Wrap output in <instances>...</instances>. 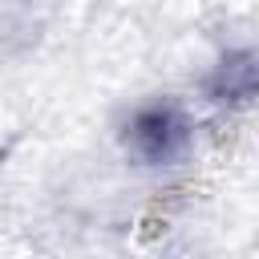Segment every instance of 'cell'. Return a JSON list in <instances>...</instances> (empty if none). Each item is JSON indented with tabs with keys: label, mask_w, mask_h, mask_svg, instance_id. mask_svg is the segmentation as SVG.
I'll return each mask as SVG.
<instances>
[{
	"label": "cell",
	"mask_w": 259,
	"mask_h": 259,
	"mask_svg": "<svg viewBox=\"0 0 259 259\" xmlns=\"http://www.w3.org/2000/svg\"><path fill=\"white\" fill-rule=\"evenodd\" d=\"M190 146V121L174 101H146L125 121V150L146 166H166Z\"/></svg>",
	"instance_id": "1"
}]
</instances>
